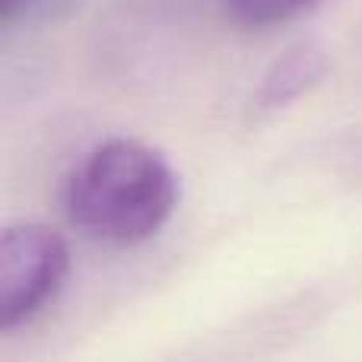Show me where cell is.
I'll use <instances>...</instances> for the list:
<instances>
[{
  "label": "cell",
  "mask_w": 362,
  "mask_h": 362,
  "mask_svg": "<svg viewBox=\"0 0 362 362\" xmlns=\"http://www.w3.org/2000/svg\"><path fill=\"white\" fill-rule=\"evenodd\" d=\"M223 4H226V13H229L238 25L267 29V25L289 23V19L315 10L321 0H223Z\"/></svg>",
  "instance_id": "obj_4"
},
{
  "label": "cell",
  "mask_w": 362,
  "mask_h": 362,
  "mask_svg": "<svg viewBox=\"0 0 362 362\" xmlns=\"http://www.w3.org/2000/svg\"><path fill=\"white\" fill-rule=\"evenodd\" d=\"M181 197L178 175L159 150L112 137L89 150L64 187L67 219L95 242L137 245L172 219Z\"/></svg>",
  "instance_id": "obj_1"
},
{
  "label": "cell",
  "mask_w": 362,
  "mask_h": 362,
  "mask_svg": "<svg viewBox=\"0 0 362 362\" xmlns=\"http://www.w3.org/2000/svg\"><path fill=\"white\" fill-rule=\"evenodd\" d=\"M318 74H321L318 51H308V48L289 51V57H283V61L274 67V74L264 80L257 102H261V108L286 105V102H293L299 93H305L308 83H312Z\"/></svg>",
  "instance_id": "obj_3"
},
{
  "label": "cell",
  "mask_w": 362,
  "mask_h": 362,
  "mask_svg": "<svg viewBox=\"0 0 362 362\" xmlns=\"http://www.w3.org/2000/svg\"><path fill=\"white\" fill-rule=\"evenodd\" d=\"M25 4H29V0H0V23H13L16 13L23 10Z\"/></svg>",
  "instance_id": "obj_5"
},
{
  "label": "cell",
  "mask_w": 362,
  "mask_h": 362,
  "mask_svg": "<svg viewBox=\"0 0 362 362\" xmlns=\"http://www.w3.org/2000/svg\"><path fill=\"white\" fill-rule=\"evenodd\" d=\"M70 274V245L45 223L6 226L0 235V331L35 318Z\"/></svg>",
  "instance_id": "obj_2"
}]
</instances>
